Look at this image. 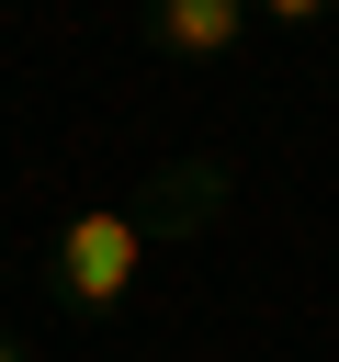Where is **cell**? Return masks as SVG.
I'll list each match as a JSON object with an SVG mask.
<instances>
[{"label":"cell","mask_w":339,"mask_h":362,"mask_svg":"<svg viewBox=\"0 0 339 362\" xmlns=\"http://www.w3.org/2000/svg\"><path fill=\"white\" fill-rule=\"evenodd\" d=\"M147 249H158V215H147V204H90V215H68V226H56L45 272H56V294H68L79 317H102V305H124V294H136Z\"/></svg>","instance_id":"1"},{"label":"cell","mask_w":339,"mask_h":362,"mask_svg":"<svg viewBox=\"0 0 339 362\" xmlns=\"http://www.w3.org/2000/svg\"><path fill=\"white\" fill-rule=\"evenodd\" d=\"M249 23H260L249 0H147V34H158L170 57H237Z\"/></svg>","instance_id":"2"},{"label":"cell","mask_w":339,"mask_h":362,"mask_svg":"<svg viewBox=\"0 0 339 362\" xmlns=\"http://www.w3.org/2000/svg\"><path fill=\"white\" fill-rule=\"evenodd\" d=\"M249 11H260V23H328L339 0H249Z\"/></svg>","instance_id":"3"},{"label":"cell","mask_w":339,"mask_h":362,"mask_svg":"<svg viewBox=\"0 0 339 362\" xmlns=\"http://www.w3.org/2000/svg\"><path fill=\"white\" fill-rule=\"evenodd\" d=\"M0 362H23V351H11V339H0Z\"/></svg>","instance_id":"4"}]
</instances>
